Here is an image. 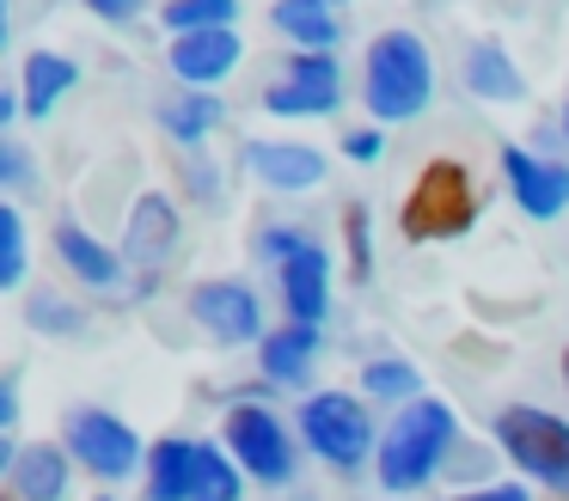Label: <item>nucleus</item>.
Instances as JSON below:
<instances>
[{"label":"nucleus","mask_w":569,"mask_h":501,"mask_svg":"<svg viewBox=\"0 0 569 501\" xmlns=\"http://www.w3.org/2000/svg\"><path fill=\"white\" fill-rule=\"evenodd\" d=\"M435 73H429V49L410 31H386L368 49V110L386 122H405L429 104Z\"/></svg>","instance_id":"nucleus-1"},{"label":"nucleus","mask_w":569,"mask_h":501,"mask_svg":"<svg viewBox=\"0 0 569 501\" xmlns=\"http://www.w3.org/2000/svg\"><path fill=\"white\" fill-rule=\"evenodd\" d=\"M447 440H453V410L441 398H417L380 440V483L386 489H417L441 464Z\"/></svg>","instance_id":"nucleus-2"},{"label":"nucleus","mask_w":569,"mask_h":501,"mask_svg":"<svg viewBox=\"0 0 569 501\" xmlns=\"http://www.w3.org/2000/svg\"><path fill=\"white\" fill-rule=\"evenodd\" d=\"M496 440H502V452L527 477H539L551 489H569V422L532 410V403H508L496 415Z\"/></svg>","instance_id":"nucleus-3"},{"label":"nucleus","mask_w":569,"mask_h":501,"mask_svg":"<svg viewBox=\"0 0 569 501\" xmlns=\"http://www.w3.org/2000/svg\"><path fill=\"white\" fill-rule=\"evenodd\" d=\"M478 202H471V178L453 166V159H435L429 171L417 178L405 202V232L410 239H453V232L471 227Z\"/></svg>","instance_id":"nucleus-4"},{"label":"nucleus","mask_w":569,"mask_h":501,"mask_svg":"<svg viewBox=\"0 0 569 501\" xmlns=\"http://www.w3.org/2000/svg\"><path fill=\"white\" fill-rule=\"evenodd\" d=\"M300 434H307V447L319 452V459H331L337 471H356L373 447L368 410H361L356 398H343V391H319V398L300 410Z\"/></svg>","instance_id":"nucleus-5"},{"label":"nucleus","mask_w":569,"mask_h":501,"mask_svg":"<svg viewBox=\"0 0 569 501\" xmlns=\"http://www.w3.org/2000/svg\"><path fill=\"white\" fill-rule=\"evenodd\" d=\"M227 447H233V464H246L251 477H263V483H288V471H295L288 428L276 422L270 410H258V403L227 410Z\"/></svg>","instance_id":"nucleus-6"},{"label":"nucleus","mask_w":569,"mask_h":501,"mask_svg":"<svg viewBox=\"0 0 569 501\" xmlns=\"http://www.w3.org/2000/svg\"><path fill=\"white\" fill-rule=\"evenodd\" d=\"M68 452L99 477H129L141 459V440L129 422H117L111 410H74L68 415Z\"/></svg>","instance_id":"nucleus-7"},{"label":"nucleus","mask_w":569,"mask_h":501,"mask_svg":"<svg viewBox=\"0 0 569 501\" xmlns=\"http://www.w3.org/2000/svg\"><path fill=\"white\" fill-rule=\"evenodd\" d=\"M337 98H343V73H337V61L331 56H295L288 80L276 86L263 104H270L276 117H319V110H331Z\"/></svg>","instance_id":"nucleus-8"},{"label":"nucleus","mask_w":569,"mask_h":501,"mask_svg":"<svg viewBox=\"0 0 569 501\" xmlns=\"http://www.w3.org/2000/svg\"><path fill=\"white\" fill-rule=\"evenodd\" d=\"M502 171H508V183H515V202L527 208L532 220H551L569 208V166H551V159H532V153H520V147H508Z\"/></svg>","instance_id":"nucleus-9"},{"label":"nucleus","mask_w":569,"mask_h":501,"mask_svg":"<svg viewBox=\"0 0 569 501\" xmlns=\"http://www.w3.org/2000/svg\"><path fill=\"white\" fill-rule=\"evenodd\" d=\"M190 312H197L221 342H251L263 330L258 324V293H251L246 281H202V288L190 293Z\"/></svg>","instance_id":"nucleus-10"},{"label":"nucleus","mask_w":569,"mask_h":501,"mask_svg":"<svg viewBox=\"0 0 569 501\" xmlns=\"http://www.w3.org/2000/svg\"><path fill=\"white\" fill-rule=\"evenodd\" d=\"M282 300L295 324H319L325 305H331V257L319 244H300L282 257Z\"/></svg>","instance_id":"nucleus-11"},{"label":"nucleus","mask_w":569,"mask_h":501,"mask_svg":"<svg viewBox=\"0 0 569 501\" xmlns=\"http://www.w3.org/2000/svg\"><path fill=\"white\" fill-rule=\"evenodd\" d=\"M246 166L270 190H312V183H325V153L319 147H295V141H251Z\"/></svg>","instance_id":"nucleus-12"},{"label":"nucleus","mask_w":569,"mask_h":501,"mask_svg":"<svg viewBox=\"0 0 569 501\" xmlns=\"http://www.w3.org/2000/svg\"><path fill=\"white\" fill-rule=\"evenodd\" d=\"M239 61V37L233 31H190L172 43V73L190 86V92H202V86H214L221 73H233Z\"/></svg>","instance_id":"nucleus-13"},{"label":"nucleus","mask_w":569,"mask_h":501,"mask_svg":"<svg viewBox=\"0 0 569 501\" xmlns=\"http://www.w3.org/2000/svg\"><path fill=\"white\" fill-rule=\"evenodd\" d=\"M172 244H178V214H172V202H166V196H141V202L129 208L123 251L136 257L141 269H148V263H160Z\"/></svg>","instance_id":"nucleus-14"},{"label":"nucleus","mask_w":569,"mask_h":501,"mask_svg":"<svg viewBox=\"0 0 569 501\" xmlns=\"http://www.w3.org/2000/svg\"><path fill=\"white\" fill-rule=\"evenodd\" d=\"M13 495L19 501H62L68 495V459L62 447H19L13 452Z\"/></svg>","instance_id":"nucleus-15"},{"label":"nucleus","mask_w":569,"mask_h":501,"mask_svg":"<svg viewBox=\"0 0 569 501\" xmlns=\"http://www.w3.org/2000/svg\"><path fill=\"white\" fill-rule=\"evenodd\" d=\"M148 495L153 501H190L197 495V447H190V440H160V447H153Z\"/></svg>","instance_id":"nucleus-16"},{"label":"nucleus","mask_w":569,"mask_h":501,"mask_svg":"<svg viewBox=\"0 0 569 501\" xmlns=\"http://www.w3.org/2000/svg\"><path fill=\"white\" fill-rule=\"evenodd\" d=\"M312 349H319V330L312 324L276 330V337H263V373H270L276 385H300L307 367H312Z\"/></svg>","instance_id":"nucleus-17"},{"label":"nucleus","mask_w":569,"mask_h":501,"mask_svg":"<svg viewBox=\"0 0 569 501\" xmlns=\"http://www.w3.org/2000/svg\"><path fill=\"white\" fill-rule=\"evenodd\" d=\"M80 80V68L68 56H50V49H38V56H26V110L31 117H50V104L68 92V86Z\"/></svg>","instance_id":"nucleus-18"},{"label":"nucleus","mask_w":569,"mask_h":501,"mask_svg":"<svg viewBox=\"0 0 569 501\" xmlns=\"http://www.w3.org/2000/svg\"><path fill=\"white\" fill-rule=\"evenodd\" d=\"M56 251H62V263L74 269L80 281H92V288H111V281H117V257L104 251L99 239H87L74 220H62V227H56Z\"/></svg>","instance_id":"nucleus-19"},{"label":"nucleus","mask_w":569,"mask_h":501,"mask_svg":"<svg viewBox=\"0 0 569 501\" xmlns=\"http://www.w3.org/2000/svg\"><path fill=\"white\" fill-rule=\"evenodd\" d=\"M276 24H282L288 37H300V43H307L312 56H325V49L337 43L331 0H276Z\"/></svg>","instance_id":"nucleus-20"},{"label":"nucleus","mask_w":569,"mask_h":501,"mask_svg":"<svg viewBox=\"0 0 569 501\" xmlns=\"http://www.w3.org/2000/svg\"><path fill=\"white\" fill-rule=\"evenodd\" d=\"M466 86H471L478 98H502V104H508V98L527 92V80H520L515 61H508L496 43H478V49L466 56Z\"/></svg>","instance_id":"nucleus-21"},{"label":"nucleus","mask_w":569,"mask_h":501,"mask_svg":"<svg viewBox=\"0 0 569 501\" xmlns=\"http://www.w3.org/2000/svg\"><path fill=\"white\" fill-rule=\"evenodd\" d=\"M239 464L227 459V452H214V447H202L197 440V495L190 501H239Z\"/></svg>","instance_id":"nucleus-22"},{"label":"nucleus","mask_w":569,"mask_h":501,"mask_svg":"<svg viewBox=\"0 0 569 501\" xmlns=\"http://www.w3.org/2000/svg\"><path fill=\"white\" fill-rule=\"evenodd\" d=\"M160 117H166V129H172L178 141H202V134L221 122V104H214L209 92H184V98H172Z\"/></svg>","instance_id":"nucleus-23"},{"label":"nucleus","mask_w":569,"mask_h":501,"mask_svg":"<svg viewBox=\"0 0 569 501\" xmlns=\"http://www.w3.org/2000/svg\"><path fill=\"white\" fill-rule=\"evenodd\" d=\"M233 12H239V0H172V7H166V24H172L178 37H190V31H227V24H233Z\"/></svg>","instance_id":"nucleus-24"},{"label":"nucleus","mask_w":569,"mask_h":501,"mask_svg":"<svg viewBox=\"0 0 569 501\" xmlns=\"http://www.w3.org/2000/svg\"><path fill=\"white\" fill-rule=\"evenodd\" d=\"M26 275V227H19V208H0V281L19 288Z\"/></svg>","instance_id":"nucleus-25"},{"label":"nucleus","mask_w":569,"mask_h":501,"mask_svg":"<svg viewBox=\"0 0 569 501\" xmlns=\"http://www.w3.org/2000/svg\"><path fill=\"white\" fill-rule=\"evenodd\" d=\"M368 391L373 398H410V391H417V367L410 361H368Z\"/></svg>","instance_id":"nucleus-26"},{"label":"nucleus","mask_w":569,"mask_h":501,"mask_svg":"<svg viewBox=\"0 0 569 501\" xmlns=\"http://www.w3.org/2000/svg\"><path fill=\"white\" fill-rule=\"evenodd\" d=\"M349 244H356V275H368V208H349Z\"/></svg>","instance_id":"nucleus-27"},{"label":"nucleus","mask_w":569,"mask_h":501,"mask_svg":"<svg viewBox=\"0 0 569 501\" xmlns=\"http://www.w3.org/2000/svg\"><path fill=\"white\" fill-rule=\"evenodd\" d=\"M31 318H38V324H68V330L80 324V318L68 312V305H56V300H38V305H31Z\"/></svg>","instance_id":"nucleus-28"},{"label":"nucleus","mask_w":569,"mask_h":501,"mask_svg":"<svg viewBox=\"0 0 569 501\" xmlns=\"http://www.w3.org/2000/svg\"><path fill=\"white\" fill-rule=\"evenodd\" d=\"M92 12H99V19H136L141 12V0H87Z\"/></svg>","instance_id":"nucleus-29"},{"label":"nucleus","mask_w":569,"mask_h":501,"mask_svg":"<svg viewBox=\"0 0 569 501\" xmlns=\"http://www.w3.org/2000/svg\"><path fill=\"white\" fill-rule=\"evenodd\" d=\"M349 153H356V159H373V153H380V134H373V129H356V134H349Z\"/></svg>","instance_id":"nucleus-30"},{"label":"nucleus","mask_w":569,"mask_h":501,"mask_svg":"<svg viewBox=\"0 0 569 501\" xmlns=\"http://www.w3.org/2000/svg\"><path fill=\"white\" fill-rule=\"evenodd\" d=\"M466 501H527V495H520V489L508 483V489H478V495H466Z\"/></svg>","instance_id":"nucleus-31"},{"label":"nucleus","mask_w":569,"mask_h":501,"mask_svg":"<svg viewBox=\"0 0 569 501\" xmlns=\"http://www.w3.org/2000/svg\"><path fill=\"white\" fill-rule=\"evenodd\" d=\"M563 385H569V354H563Z\"/></svg>","instance_id":"nucleus-32"},{"label":"nucleus","mask_w":569,"mask_h":501,"mask_svg":"<svg viewBox=\"0 0 569 501\" xmlns=\"http://www.w3.org/2000/svg\"><path fill=\"white\" fill-rule=\"evenodd\" d=\"M99 501H111V495H99Z\"/></svg>","instance_id":"nucleus-33"}]
</instances>
